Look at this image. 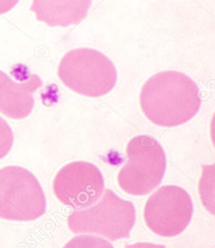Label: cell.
<instances>
[{
    "instance_id": "12",
    "label": "cell",
    "mask_w": 215,
    "mask_h": 248,
    "mask_svg": "<svg viewBox=\"0 0 215 248\" xmlns=\"http://www.w3.org/2000/svg\"><path fill=\"white\" fill-rule=\"evenodd\" d=\"M19 0H0V16L10 12L19 3Z\"/></svg>"
},
{
    "instance_id": "1",
    "label": "cell",
    "mask_w": 215,
    "mask_h": 248,
    "mask_svg": "<svg viewBox=\"0 0 215 248\" xmlns=\"http://www.w3.org/2000/svg\"><path fill=\"white\" fill-rule=\"evenodd\" d=\"M201 103L196 83L177 71H165L151 77L139 94L144 115L161 127H176L187 123L200 111Z\"/></svg>"
},
{
    "instance_id": "7",
    "label": "cell",
    "mask_w": 215,
    "mask_h": 248,
    "mask_svg": "<svg viewBox=\"0 0 215 248\" xmlns=\"http://www.w3.org/2000/svg\"><path fill=\"white\" fill-rule=\"evenodd\" d=\"M105 189L101 171L91 162H70L54 178V194L61 203L85 209L100 199Z\"/></svg>"
},
{
    "instance_id": "5",
    "label": "cell",
    "mask_w": 215,
    "mask_h": 248,
    "mask_svg": "<svg viewBox=\"0 0 215 248\" xmlns=\"http://www.w3.org/2000/svg\"><path fill=\"white\" fill-rule=\"evenodd\" d=\"M46 209L44 191L31 172L19 166L0 169V218L32 221Z\"/></svg>"
},
{
    "instance_id": "9",
    "label": "cell",
    "mask_w": 215,
    "mask_h": 248,
    "mask_svg": "<svg viewBox=\"0 0 215 248\" xmlns=\"http://www.w3.org/2000/svg\"><path fill=\"white\" fill-rule=\"evenodd\" d=\"M92 0H33L31 11L51 27L77 25L85 19Z\"/></svg>"
},
{
    "instance_id": "11",
    "label": "cell",
    "mask_w": 215,
    "mask_h": 248,
    "mask_svg": "<svg viewBox=\"0 0 215 248\" xmlns=\"http://www.w3.org/2000/svg\"><path fill=\"white\" fill-rule=\"evenodd\" d=\"M14 145V134L9 124L0 116V159L10 153Z\"/></svg>"
},
{
    "instance_id": "6",
    "label": "cell",
    "mask_w": 215,
    "mask_h": 248,
    "mask_svg": "<svg viewBox=\"0 0 215 248\" xmlns=\"http://www.w3.org/2000/svg\"><path fill=\"white\" fill-rule=\"evenodd\" d=\"M193 213V201L187 191L167 185L158 188L146 201L144 219L149 229L156 235L173 237L187 228Z\"/></svg>"
},
{
    "instance_id": "2",
    "label": "cell",
    "mask_w": 215,
    "mask_h": 248,
    "mask_svg": "<svg viewBox=\"0 0 215 248\" xmlns=\"http://www.w3.org/2000/svg\"><path fill=\"white\" fill-rule=\"evenodd\" d=\"M57 75L72 91L90 98H99L111 92L118 77L112 61L91 48L74 49L64 55Z\"/></svg>"
},
{
    "instance_id": "4",
    "label": "cell",
    "mask_w": 215,
    "mask_h": 248,
    "mask_svg": "<svg viewBox=\"0 0 215 248\" xmlns=\"http://www.w3.org/2000/svg\"><path fill=\"white\" fill-rule=\"evenodd\" d=\"M128 160L118 174V184L123 192L144 196L160 185L167 169V157L155 138L140 135L126 146Z\"/></svg>"
},
{
    "instance_id": "10",
    "label": "cell",
    "mask_w": 215,
    "mask_h": 248,
    "mask_svg": "<svg viewBox=\"0 0 215 248\" xmlns=\"http://www.w3.org/2000/svg\"><path fill=\"white\" fill-rule=\"evenodd\" d=\"M63 248H114L105 239L91 235H82L70 240Z\"/></svg>"
},
{
    "instance_id": "13",
    "label": "cell",
    "mask_w": 215,
    "mask_h": 248,
    "mask_svg": "<svg viewBox=\"0 0 215 248\" xmlns=\"http://www.w3.org/2000/svg\"><path fill=\"white\" fill-rule=\"evenodd\" d=\"M124 248H166L163 245H157L153 243H147V242H139L132 245H125Z\"/></svg>"
},
{
    "instance_id": "8",
    "label": "cell",
    "mask_w": 215,
    "mask_h": 248,
    "mask_svg": "<svg viewBox=\"0 0 215 248\" xmlns=\"http://www.w3.org/2000/svg\"><path fill=\"white\" fill-rule=\"evenodd\" d=\"M42 84L41 78L30 72L16 82L0 70V113L13 120L28 117L35 106L33 94Z\"/></svg>"
},
{
    "instance_id": "3",
    "label": "cell",
    "mask_w": 215,
    "mask_h": 248,
    "mask_svg": "<svg viewBox=\"0 0 215 248\" xmlns=\"http://www.w3.org/2000/svg\"><path fill=\"white\" fill-rule=\"evenodd\" d=\"M136 219L132 202L123 201L111 189H105L101 199L68 217V227L73 233H92L110 241L129 238Z\"/></svg>"
}]
</instances>
